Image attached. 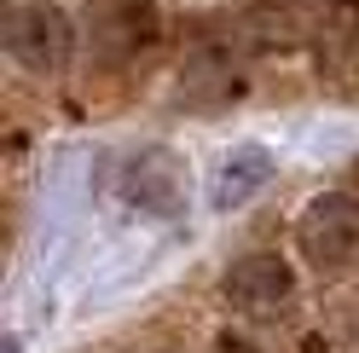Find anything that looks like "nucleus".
I'll return each instance as SVG.
<instances>
[{
    "instance_id": "1",
    "label": "nucleus",
    "mask_w": 359,
    "mask_h": 353,
    "mask_svg": "<svg viewBox=\"0 0 359 353\" xmlns=\"http://www.w3.org/2000/svg\"><path fill=\"white\" fill-rule=\"evenodd\" d=\"M302 249L313 267H348L359 255V203L353 197H319L302 214Z\"/></svg>"
},
{
    "instance_id": "2",
    "label": "nucleus",
    "mask_w": 359,
    "mask_h": 353,
    "mask_svg": "<svg viewBox=\"0 0 359 353\" xmlns=\"http://www.w3.org/2000/svg\"><path fill=\"white\" fill-rule=\"evenodd\" d=\"M6 47L29 70H58L64 53H70V24L53 6H18L12 24H6Z\"/></svg>"
},
{
    "instance_id": "3",
    "label": "nucleus",
    "mask_w": 359,
    "mask_h": 353,
    "mask_svg": "<svg viewBox=\"0 0 359 353\" xmlns=\"http://www.w3.org/2000/svg\"><path fill=\"white\" fill-rule=\"evenodd\" d=\"M226 296L250 313H278L284 296H290V272L278 267V255H255V261H238L226 272Z\"/></svg>"
}]
</instances>
